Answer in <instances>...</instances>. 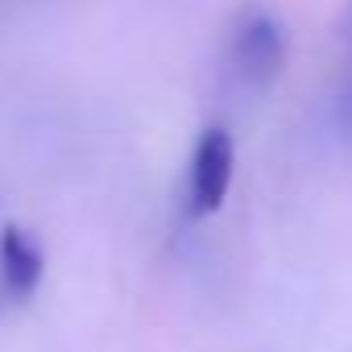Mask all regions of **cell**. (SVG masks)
Instances as JSON below:
<instances>
[{
	"label": "cell",
	"instance_id": "6da1fadb",
	"mask_svg": "<svg viewBox=\"0 0 352 352\" xmlns=\"http://www.w3.org/2000/svg\"><path fill=\"white\" fill-rule=\"evenodd\" d=\"M232 67L249 87H270L286 67V30L274 13L253 9L232 34Z\"/></svg>",
	"mask_w": 352,
	"mask_h": 352
},
{
	"label": "cell",
	"instance_id": "7a4b0ae2",
	"mask_svg": "<svg viewBox=\"0 0 352 352\" xmlns=\"http://www.w3.org/2000/svg\"><path fill=\"white\" fill-rule=\"evenodd\" d=\"M232 166H236V145L228 129H208L195 141L191 153V179H187V208L191 216H212L220 212L228 187H232Z\"/></svg>",
	"mask_w": 352,
	"mask_h": 352
},
{
	"label": "cell",
	"instance_id": "3957f363",
	"mask_svg": "<svg viewBox=\"0 0 352 352\" xmlns=\"http://www.w3.org/2000/svg\"><path fill=\"white\" fill-rule=\"evenodd\" d=\"M42 270H46V257L38 241L21 224H5V232H0V278H5V290L13 298H30L42 282Z\"/></svg>",
	"mask_w": 352,
	"mask_h": 352
},
{
	"label": "cell",
	"instance_id": "277c9868",
	"mask_svg": "<svg viewBox=\"0 0 352 352\" xmlns=\"http://www.w3.org/2000/svg\"><path fill=\"white\" fill-rule=\"evenodd\" d=\"M344 112H348V120H352V87H348V96H344Z\"/></svg>",
	"mask_w": 352,
	"mask_h": 352
}]
</instances>
